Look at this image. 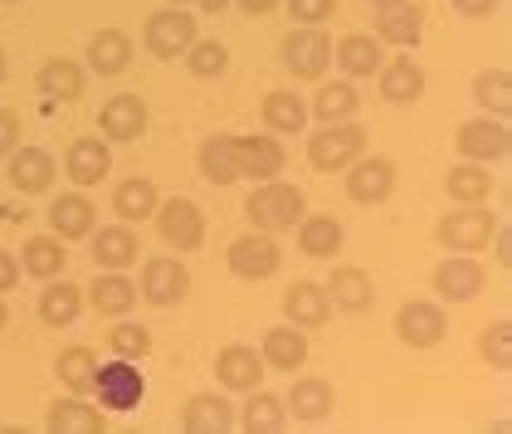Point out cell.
<instances>
[{
    "mask_svg": "<svg viewBox=\"0 0 512 434\" xmlns=\"http://www.w3.org/2000/svg\"><path fill=\"white\" fill-rule=\"evenodd\" d=\"M5 5H20V0H5Z\"/></svg>",
    "mask_w": 512,
    "mask_h": 434,
    "instance_id": "58",
    "label": "cell"
},
{
    "mask_svg": "<svg viewBox=\"0 0 512 434\" xmlns=\"http://www.w3.org/2000/svg\"><path fill=\"white\" fill-rule=\"evenodd\" d=\"M332 59L342 64V74H347V79H371V74L386 64L381 40H376V35H361V30L342 35V40H337V49H332Z\"/></svg>",
    "mask_w": 512,
    "mask_h": 434,
    "instance_id": "27",
    "label": "cell"
},
{
    "mask_svg": "<svg viewBox=\"0 0 512 434\" xmlns=\"http://www.w3.org/2000/svg\"><path fill=\"white\" fill-rule=\"evenodd\" d=\"M166 5H191V0H166Z\"/></svg>",
    "mask_w": 512,
    "mask_h": 434,
    "instance_id": "57",
    "label": "cell"
},
{
    "mask_svg": "<svg viewBox=\"0 0 512 434\" xmlns=\"http://www.w3.org/2000/svg\"><path fill=\"white\" fill-rule=\"evenodd\" d=\"M395 191V161L391 157H361L347 166V196L356 205H381V200H391Z\"/></svg>",
    "mask_w": 512,
    "mask_h": 434,
    "instance_id": "11",
    "label": "cell"
},
{
    "mask_svg": "<svg viewBox=\"0 0 512 434\" xmlns=\"http://www.w3.org/2000/svg\"><path fill=\"white\" fill-rule=\"evenodd\" d=\"M196 166H200V176H205L210 186H235V181H239L235 137H230V132L205 137V142H200V152H196Z\"/></svg>",
    "mask_w": 512,
    "mask_h": 434,
    "instance_id": "28",
    "label": "cell"
},
{
    "mask_svg": "<svg viewBox=\"0 0 512 434\" xmlns=\"http://www.w3.org/2000/svg\"><path fill=\"white\" fill-rule=\"evenodd\" d=\"M395 332H400L405 347H439L444 332H449V317L439 303H405L395 313Z\"/></svg>",
    "mask_w": 512,
    "mask_h": 434,
    "instance_id": "15",
    "label": "cell"
},
{
    "mask_svg": "<svg viewBox=\"0 0 512 434\" xmlns=\"http://www.w3.org/2000/svg\"><path fill=\"white\" fill-rule=\"evenodd\" d=\"M444 191H449V200H459V205H478V200H488V191H493V176H488L483 161H464V166H449Z\"/></svg>",
    "mask_w": 512,
    "mask_h": 434,
    "instance_id": "40",
    "label": "cell"
},
{
    "mask_svg": "<svg viewBox=\"0 0 512 434\" xmlns=\"http://www.w3.org/2000/svg\"><path fill=\"white\" fill-rule=\"evenodd\" d=\"M54 176H59V166H54V157H49L44 147H15V152L5 157V181H10L20 196H44V191L54 186Z\"/></svg>",
    "mask_w": 512,
    "mask_h": 434,
    "instance_id": "12",
    "label": "cell"
},
{
    "mask_svg": "<svg viewBox=\"0 0 512 434\" xmlns=\"http://www.w3.org/2000/svg\"><path fill=\"white\" fill-rule=\"evenodd\" d=\"M361 152H366V132H361L352 118L322 122L313 137H308V161H313L317 171H347Z\"/></svg>",
    "mask_w": 512,
    "mask_h": 434,
    "instance_id": "3",
    "label": "cell"
},
{
    "mask_svg": "<svg viewBox=\"0 0 512 434\" xmlns=\"http://www.w3.org/2000/svg\"><path fill=\"white\" fill-rule=\"evenodd\" d=\"M5 69H10V64H5V49H0V79H5Z\"/></svg>",
    "mask_w": 512,
    "mask_h": 434,
    "instance_id": "55",
    "label": "cell"
},
{
    "mask_svg": "<svg viewBox=\"0 0 512 434\" xmlns=\"http://www.w3.org/2000/svg\"><path fill=\"white\" fill-rule=\"evenodd\" d=\"M93 264L98 269H132L137 264V254H142V239H137V230L132 225H103V230H93Z\"/></svg>",
    "mask_w": 512,
    "mask_h": 434,
    "instance_id": "18",
    "label": "cell"
},
{
    "mask_svg": "<svg viewBox=\"0 0 512 434\" xmlns=\"http://www.w3.org/2000/svg\"><path fill=\"white\" fill-rule=\"evenodd\" d=\"M0 332H5V303H0Z\"/></svg>",
    "mask_w": 512,
    "mask_h": 434,
    "instance_id": "56",
    "label": "cell"
},
{
    "mask_svg": "<svg viewBox=\"0 0 512 434\" xmlns=\"http://www.w3.org/2000/svg\"><path fill=\"white\" fill-rule=\"evenodd\" d=\"M356 108H361V98H356L352 83H322V88L313 93V103H308V118L347 122V118H356Z\"/></svg>",
    "mask_w": 512,
    "mask_h": 434,
    "instance_id": "41",
    "label": "cell"
},
{
    "mask_svg": "<svg viewBox=\"0 0 512 434\" xmlns=\"http://www.w3.org/2000/svg\"><path fill=\"white\" fill-rule=\"evenodd\" d=\"M293 230H298V249H303L308 259H332V254L342 249V220H337V215H308V210H303V220H298Z\"/></svg>",
    "mask_w": 512,
    "mask_h": 434,
    "instance_id": "36",
    "label": "cell"
},
{
    "mask_svg": "<svg viewBox=\"0 0 512 434\" xmlns=\"http://www.w3.org/2000/svg\"><path fill=\"white\" fill-rule=\"evenodd\" d=\"M278 64L293 74V79H322L327 64H332V40L322 35V25H298L288 40L278 44Z\"/></svg>",
    "mask_w": 512,
    "mask_h": 434,
    "instance_id": "4",
    "label": "cell"
},
{
    "mask_svg": "<svg viewBox=\"0 0 512 434\" xmlns=\"http://www.w3.org/2000/svg\"><path fill=\"white\" fill-rule=\"evenodd\" d=\"M283 405H288V415H293V420L317 425V420H327V415H332L337 395H332V386H327L322 376H303V381H293V391H288Z\"/></svg>",
    "mask_w": 512,
    "mask_h": 434,
    "instance_id": "30",
    "label": "cell"
},
{
    "mask_svg": "<svg viewBox=\"0 0 512 434\" xmlns=\"http://www.w3.org/2000/svg\"><path fill=\"white\" fill-rule=\"evenodd\" d=\"M127 64H132V40H127L122 30H98V35L88 40V69H93V74L118 79V74H127Z\"/></svg>",
    "mask_w": 512,
    "mask_h": 434,
    "instance_id": "34",
    "label": "cell"
},
{
    "mask_svg": "<svg viewBox=\"0 0 512 434\" xmlns=\"http://www.w3.org/2000/svg\"><path fill=\"white\" fill-rule=\"evenodd\" d=\"M376 74H381V98H386V103H415V98L425 93V69H420V59H410V54L381 64Z\"/></svg>",
    "mask_w": 512,
    "mask_h": 434,
    "instance_id": "35",
    "label": "cell"
},
{
    "mask_svg": "<svg viewBox=\"0 0 512 434\" xmlns=\"http://www.w3.org/2000/svg\"><path fill=\"white\" fill-rule=\"evenodd\" d=\"M54 371H59V381H64L74 395H88V391H93L98 356L88 352V347H64V352H59V361H54Z\"/></svg>",
    "mask_w": 512,
    "mask_h": 434,
    "instance_id": "42",
    "label": "cell"
},
{
    "mask_svg": "<svg viewBox=\"0 0 512 434\" xmlns=\"http://www.w3.org/2000/svg\"><path fill=\"white\" fill-rule=\"evenodd\" d=\"M15 283H20V264H15L10 249H0V293H10Z\"/></svg>",
    "mask_w": 512,
    "mask_h": 434,
    "instance_id": "49",
    "label": "cell"
},
{
    "mask_svg": "<svg viewBox=\"0 0 512 434\" xmlns=\"http://www.w3.org/2000/svg\"><path fill=\"white\" fill-rule=\"evenodd\" d=\"M64 171H69V181H74L79 191L98 186V181L113 171L108 137H74V142H69V157H64Z\"/></svg>",
    "mask_w": 512,
    "mask_h": 434,
    "instance_id": "16",
    "label": "cell"
},
{
    "mask_svg": "<svg viewBox=\"0 0 512 434\" xmlns=\"http://www.w3.org/2000/svg\"><path fill=\"white\" fill-rule=\"evenodd\" d=\"M44 215H49V230H54L59 239H88L93 235V225H98V210H93V200L83 196V191L54 196Z\"/></svg>",
    "mask_w": 512,
    "mask_h": 434,
    "instance_id": "19",
    "label": "cell"
},
{
    "mask_svg": "<svg viewBox=\"0 0 512 434\" xmlns=\"http://www.w3.org/2000/svg\"><path fill=\"white\" fill-rule=\"evenodd\" d=\"M244 434H278L288 425V405H283V395H269V391H249V400L239 405V420H235Z\"/></svg>",
    "mask_w": 512,
    "mask_h": 434,
    "instance_id": "32",
    "label": "cell"
},
{
    "mask_svg": "<svg viewBox=\"0 0 512 434\" xmlns=\"http://www.w3.org/2000/svg\"><path fill=\"white\" fill-rule=\"evenodd\" d=\"M235 5L244 10V15H274L283 0H235Z\"/></svg>",
    "mask_w": 512,
    "mask_h": 434,
    "instance_id": "52",
    "label": "cell"
},
{
    "mask_svg": "<svg viewBox=\"0 0 512 434\" xmlns=\"http://www.w3.org/2000/svg\"><path fill=\"white\" fill-rule=\"evenodd\" d=\"M327 298H332V308H342V313H366L371 303H376V283L366 269H356V264H337L332 278H327Z\"/></svg>",
    "mask_w": 512,
    "mask_h": 434,
    "instance_id": "23",
    "label": "cell"
},
{
    "mask_svg": "<svg viewBox=\"0 0 512 434\" xmlns=\"http://www.w3.org/2000/svg\"><path fill=\"white\" fill-rule=\"evenodd\" d=\"M152 220H157V235L166 239L176 254H191V249H200V244H205V215H200L196 200H186V196L161 200Z\"/></svg>",
    "mask_w": 512,
    "mask_h": 434,
    "instance_id": "7",
    "label": "cell"
},
{
    "mask_svg": "<svg viewBox=\"0 0 512 434\" xmlns=\"http://www.w3.org/2000/svg\"><path fill=\"white\" fill-rule=\"evenodd\" d=\"M83 293H88V303H93L98 317H127L137 308V283L122 278L118 269H103V274L93 278V288H83Z\"/></svg>",
    "mask_w": 512,
    "mask_h": 434,
    "instance_id": "25",
    "label": "cell"
},
{
    "mask_svg": "<svg viewBox=\"0 0 512 434\" xmlns=\"http://www.w3.org/2000/svg\"><path fill=\"white\" fill-rule=\"evenodd\" d=\"M493 230H498V215H488L478 205H464V210H454V215H444L434 225V239L444 249H454V254H478V249H488Z\"/></svg>",
    "mask_w": 512,
    "mask_h": 434,
    "instance_id": "6",
    "label": "cell"
},
{
    "mask_svg": "<svg viewBox=\"0 0 512 434\" xmlns=\"http://www.w3.org/2000/svg\"><path fill=\"white\" fill-rule=\"evenodd\" d=\"M196 15L186 10V5H161L147 15V25H142V44L157 54V59H181L191 44H196Z\"/></svg>",
    "mask_w": 512,
    "mask_h": 434,
    "instance_id": "2",
    "label": "cell"
},
{
    "mask_svg": "<svg viewBox=\"0 0 512 434\" xmlns=\"http://www.w3.org/2000/svg\"><path fill=\"white\" fill-rule=\"evenodd\" d=\"M425 35V10L415 0H400V5H386L376 15V40L381 44H395V49H415Z\"/></svg>",
    "mask_w": 512,
    "mask_h": 434,
    "instance_id": "21",
    "label": "cell"
},
{
    "mask_svg": "<svg viewBox=\"0 0 512 434\" xmlns=\"http://www.w3.org/2000/svg\"><path fill=\"white\" fill-rule=\"evenodd\" d=\"M93 391H98V405H103V410H137L142 395H147V381H142L137 361L113 356L108 366L93 371Z\"/></svg>",
    "mask_w": 512,
    "mask_h": 434,
    "instance_id": "5",
    "label": "cell"
},
{
    "mask_svg": "<svg viewBox=\"0 0 512 434\" xmlns=\"http://www.w3.org/2000/svg\"><path fill=\"white\" fill-rule=\"evenodd\" d=\"M478 356H483L493 371H508L512 366V322L508 317H498V322H488V327H483V337H478Z\"/></svg>",
    "mask_w": 512,
    "mask_h": 434,
    "instance_id": "45",
    "label": "cell"
},
{
    "mask_svg": "<svg viewBox=\"0 0 512 434\" xmlns=\"http://www.w3.org/2000/svg\"><path fill=\"white\" fill-rule=\"evenodd\" d=\"M157 186L147 181V176H127L118 181V191H113V215H118L122 225H137V220H152L157 215Z\"/></svg>",
    "mask_w": 512,
    "mask_h": 434,
    "instance_id": "33",
    "label": "cell"
},
{
    "mask_svg": "<svg viewBox=\"0 0 512 434\" xmlns=\"http://www.w3.org/2000/svg\"><path fill=\"white\" fill-rule=\"evenodd\" d=\"M493 259H498L503 269H508V264H512V235H508V230H503V225L493 230Z\"/></svg>",
    "mask_w": 512,
    "mask_h": 434,
    "instance_id": "50",
    "label": "cell"
},
{
    "mask_svg": "<svg viewBox=\"0 0 512 434\" xmlns=\"http://www.w3.org/2000/svg\"><path fill=\"white\" fill-rule=\"evenodd\" d=\"M235 152H239V176H249V181H274L283 176V142L278 137H235Z\"/></svg>",
    "mask_w": 512,
    "mask_h": 434,
    "instance_id": "22",
    "label": "cell"
},
{
    "mask_svg": "<svg viewBox=\"0 0 512 434\" xmlns=\"http://www.w3.org/2000/svg\"><path fill=\"white\" fill-rule=\"evenodd\" d=\"M44 425L54 434H103L108 430V415H103L98 405H88L83 395H69V400H54V405H49Z\"/></svg>",
    "mask_w": 512,
    "mask_h": 434,
    "instance_id": "24",
    "label": "cell"
},
{
    "mask_svg": "<svg viewBox=\"0 0 512 434\" xmlns=\"http://www.w3.org/2000/svg\"><path fill=\"white\" fill-rule=\"evenodd\" d=\"M483 288H488V269L473 254H454L434 269V293L449 298V303H473Z\"/></svg>",
    "mask_w": 512,
    "mask_h": 434,
    "instance_id": "13",
    "label": "cell"
},
{
    "mask_svg": "<svg viewBox=\"0 0 512 434\" xmlns=\"http://www.w3.org/2000/svg\"><path fill=\"white\" fill-rule=\"evenodd\" d=\"M108 347H113V356L142 361V356L152 352V332H147V327H137V322H118V327L108 332Z\"/></svg>",
    "mask_w": 512,
    "mask_h": 434,
    "instance_id": "46",
    "label": "cell"
},
{
    "mask_svg": "<svg viewBox=\"0 0 512 434\" xmlns=\"http://www.w3.org/2000/svg\"><path fill=\"white\" fill-rule=\"evenodd\" d=\"M35 83H40L44 98H59V103H79L88 74H83L74 59H44V69H40V79H35Z\"/></svg>",
    "mask_w": 512,
    "mask_h": 434,
    "instance_id": "39",
    "label": "cell"
},
{
    "mask_svg": "<svg viewBox=\"0 0 512 434\" xmlns=\"http://www.w3.org/2000/svg\"><path fill=\"white\" fill-rule=\"evenodd\" d=\"M215 376H220V386L225 391H239L249 395L254 386H264V356L254 352V347H225V352L215 356Z\"/></svg>",
    "mask_w": 512,
    "mask_h": 434,
    "instance_id": "20",
    "label": "cell"
},
{
    "mask_svg": "<svg viewBox=\"0 0 512 434\" xmlns=\"http://www.w3.org/2000/svg\"><path fill=\"white\" fill-rule=\"evenodd\" d=\"M264 366H274V371H298L303 361H308V332H298V327H269L264 332Z\"/></svg>",
    "mask_w": 512,
    "mask_h": 434,
    "instance_id": "37",
    "label": "cell"
},
{
    "mask_svg": "<svg viewBox=\"0 0 512 434\" xmlns=\"http://www.w3.org/2000/svg\"><path fill=\"white\" fill-rule=\"evenodd\" d=\"M449 5H454L459 15H469V20H478V15H488V10H493L498 0H449Z\"/></svg>",
    "mask_w": 512,
    "mask_h": 434,
    "instance_id": "51",
    "label": "cell"
},
{
    "mask_svg": "<svg viewBox=\"0 0 512 434\" xmlns=\"http://www.w3.org/2000/svg\"><path fill=\"white\" fill-rule=\"evenodd\" d=\"M264 127L278 137H298L308 127V98L293 88H269L264 93Z\"/></svg>",
    "mask_w": 512,
    "mask_h": 434,
    "instance_id": "26",
    "label": "cell"
},
{
    "mask_svg": "<svg viewBox=\"0 0 512 434\" xmlns=\"http://www.w3.org/2000/svg\"><path fill=\"white\" fill-rule=\"evenodd\" d=\"M473 98H478L483 113L503 118V113L512 108V74L508 69H483V74L473 79Z\"/></svg>",
    "mask_w": 512,
    "mask_h": 434,
    "instance_id": "43",
    "label": "cell"
},
{
    "mask_svg": "<svg viewBox=\"0 0 512 434\" xmlns=\"http://www.w3.org/2000/svg\"><path fill=\"white\" fill-rule=\"evenodd\" d=\"M191 293V269L181 259H147L142 264V298L152 308H176Z\"/></svg>",
    "mask_w": 512,
    "mask_h": 434,
    "instance_id": "10",
    "label": "cell"
},
{
    "mask_svg": "<svg viewBox=\"0 0 512 434\" xmlns=\"http://www.w3.org/2000/svg\"><path fill=\"white\" fill-rule=\"evenodd\" d=\"M235 420H239V410L215 391L191 395L186 410H181V430L186 434H230L235 430Z\"/></svg>",
    "mask_w": 512,
    "mask_h": 434,
    "instance_id": "17",
    "label": "cell"
},
{
    "mask_svg": "<svg viewBox=\"0 0 512 434\" xmlns=\"http://www.w3.org/2000/svg\"><path fill=\"white\" fill-rule=\"evenodd\" d=\"M332 10H337V0H288V15L298 25H322V20H332Z\"/></svg>",
    "mask_w": 512,
    "mask_h": 434,
    "instance_id": "47",
    "label": "cell"
},
{
    "mask_svg": "<svg viewBox=\"0 0 512 434\" xmlns=\"http://www.w3.org/2000/svg\"><path fill=\"white\" fill-rule=\"evenodd\" d=\"M371 5H376V10H386V5H400V0H371Z\"/></svg>",
    "mask_w": 512,
    "mask_h": 434,
    "instance_id": "54",
    "label": "cell"
},
{
    "mask_svg": "<svg viewBox=\"0 0 512 434\" xmlns=\"http://www.w3.org/2000/svg\"><path fill=\"white\" fill-rule=\"evenodd\" d=\"M98 127L108 142H137L147 132V98L137 93H113L103 108H98Z\"/></svg>",
    "mask_w": 512,
    "mask_h": 434,
    "instance_id": "14",
    "label": "cell"
},
{
    "mask_svg": "<svg viewBox=\"0 0 512 434\" xmlns=\"http://www.w3.org/2000/svg\"><path fill=\"white\" fill-rule=\"evenodd\" d=\"M83 313V288L79 283H69V278H49L40 293V322L44 327H69V322H79Z\"/></svg>",
    "mask_w": 512,
    "mask_h": 434,
    "instance_id": "31",
    "label": "cell"
},
{
    "mask_svg": "<svg viewBox=\"0 0 512 434\" xmlns=\"http://www.w3.org/2000/svg\"><path fill=\"white\" fill-rule=\"evenodd\" d=\"M278 264H283V249H278V239L264 235V230L239 235L235 244H230V274H235V278L259 283V278H274Z\"/></svg>",
    "mask_w": 512,
    "mask_h": 434,
    "instance_id": "8",
    "label": "cell"
},
{
    "mask_svg": "<svg viewBox=\"0 0 512 434\" xmlns=\"http://www.w3.org/2000/svg\"><path fill=\"white\" fill-rule=\"evenodd\" d=\"M0 220H5V210H0Z\"/></svg>",
    "mask_w": 512,
    "mask_h": 434,
    "instance_id": "59",
    "label": "cell"
},
{
    "mask_svg": "<svg viewBox=\"0 0 512 434\" xmlns=\"http://www.w3.org/2000/svg\"><path fill=\"white\" fill-rule=\"evenodd\" d=\"M303 210H308V200L298 186H288V181H259L249 200H244V215H249V225L254 230H264V235H283V230H293L298 220H303Z\"/></svg>",
    "mask_w": 512,
    "mask_h": 434,
    "instance_id": "1",
    "label": "cell"
},
{
    "mask_svg": "<svg viewBox=\"0 0 512 434\" xmlns=\"http://www.w3.org/2000/svg\"><path fill=\"white\" fill-rule=\"evenodd\" d=\"M283 313L293 327H322L327 317H332V298H327V288L322 283H293L288 293H283Z\"/></svg>",
    "mask_w": 512,
    "mask_h": 434,
    "instance_id": "29",
    "label": "cell"
},
{
    "mask_svg": "<svg viewBox=\"0 0 512 434\" xmlns=\"http://www.w3.org/2000/svg\"><path fill=\"white\" fill-rule=\"evenodd\" d=\"M20 147V113H10V108H0V161L10 157Z\"/></svg>",
    "mask_w": 512,
    "mask_h": 434,
    "instance_id": "48",
    "label": "cell"
},
{
    "mask_svg": "<svg viewBox=\"0 0 512 434\" xmlns=\"http://www.w3.org/2000/svg\"><path fill=\"white\" fill-rule=\"evenodd\" d=\"M20 269L30 278H59L64 269H69V254H64V239L59 235H35L25 239V249H20Z\"/></svg>",
    "mask_w": 512,
    "mask_h": 434,
    "instance_id": "38",
    "label": "cell"
},
{
    "mask_svg": "<svg viewBox=\"0 0 512 434\" xmlns=\"http://www.w3.org/2000/svg\"><path fill=\"white\" fill-rule=\"evenodd\" d=\"M181 59H186V69H191L196 79H220V74L230 69V49L220 40H196Z\"/></svg>",
    "mask_w": 512,
    "mask_h": 434,
    "instance_id": "44",
    "label": "cell"
},
{
    "mask_svg": "<svg viewBox=\"0 0 512 434\" xmlns=\"http://www.w3.org/2000/svg\"><path fill=\"white\" fill-rule=\"evenodd\" d=\"M200 10H205V15H220V10H225V5H230V0H196Z\"/></svg>",
    "mask_w": 512,
    "mask_h": 434,
    "instance_id": "53",
    "label": "cell"
},
{
    "mask_svg": "<svg viewBox=\"0 0 512 434\" xmlns=\"http://www.w3.org/2000/svg\"><path fill=\"white\" fill-rule=\"evenodd\" d=\"M454 147L469 161H503L512 152V132L503 118H469L459 132H454Z\"/></svg>",
    "mask_w": 512,
    "mask_h": 434,
    "instance_id": "9",
    "label": "cell"
}]
</instances>
